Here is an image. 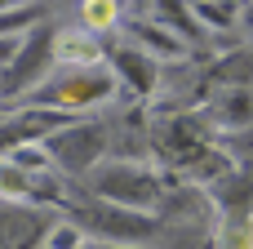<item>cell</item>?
<instances>
[{"label": "cell", "instance_id": "9", "mask_svg": "<svg viewBox=\"0 0 253 249\" xmlns=\"http://www.w3.org/2000/svg\"><path fill=\"white\" fill-rule=\"evenodd\" d=\"M200 80H205V89L213 85L218 94L222 89H253V45L218 53L209 67H200Z\"/></svg>", "mask_w": 253, "mask_h": 249}, {"label": "cell", "instance_id": "6", "mask_svg": "<svg viewBox=\"0 0 253 249\" xmlns=\"http://www.w3.org/2000/svg\"><path fill=\"white\" fill-rule=\"evenodd\" d=\"M107 67L116 71L120 89H129L138 102L156 98V94H160V85H165V62H156V58H151V53H142L138 45H111Z\"/></svg>", "mask_w": 253, "mask_h": 249}, {"label": "cell", "instance_id": "15", "mask_svg": "<svg viewBox=\"0 0 253 249\" xmlns=\"http://www.w3.org/2000/svg\"><path fill=\"white\" fill-rule=\"evenodd\" d=\"M84 245H89V232H84L76 218L58 214V218L49 223V232H44V245H40V249H84Z\"/></svg>", "mask_w": 253, "mask_h": 249}, {"label": "cell", "instance_id": "3", "mask_svg": "<svg viewBox=\"0 0 253 249\" xmlns=\"http://www.w3.org/2000/svg\"><path fill=\"white\" fill-rule=\"evenodd\" d=\"M67 218H76L89 241L98 245H138L151 249L160 236V218L156 214H138V209H120V205H107V200H93L89 192H76V205L67 209Z\"/></svg>", "mask_w": 253, "mask_h": 249}, {"label": "cell", "instance_id": "13", "mask_svg": "<svg viewBox=\"0 0 253 249\" xmlns=\"http://www.w3.org/2000/svg\"><path fill=\"white\" fill-rule=\"evenodd\" d=\"M191 9H196L200 27H205V31H218V36H227V31H236V27L245 22V9L231 4V0H200V4H191Z\"/></svg>", "mask_w": 253, "mask_h": 249}, {"label": "cell", "instance_id": "4", "mask_svg": "<svg viewBox=\"0 0 253 249\" xmlns=\"http://www.w3.org/2000/svg\"><path fill=\"white\" fill-rule=\"evenodd\" d=\"M44 151L53 156V169L67 178H89L102 160H111V125L107 120H71L58 134L44 138Z\"/></svg>", "mask_w": 253, "mask_h": 249}, {"label": "cell", "instance_id": "14", "mask_svg": "<svg viewBox=\"0 0 253 249\" xmlns=\"http://www.w3.org/2000/svg\"><path fill=\"white\" fill-rule=\"evenodd\" d=\"M76 22L84 31H93V36H107V31L125 27V4H116V0H89V4H80Z\"/></svg>", "mask_w": 253, "mask_h": 249}, {"label": "cell", "instance_id": "11", "mask_svg": "<svg viewBox=\"0 0 253 249\" xmlns=\"http://www.w3.org/2000/svg\"><path fill=\"white\" fill-rule=\"evenodd\" d=\"M151 18L160 22V27H169L178 40H187V45H196L200 36H205V27H200V18H196V9L191 4H182V0H165V4H151Z\"/></svg>", "mask_w": 253, "mask_h": 249}, {"label": "cell", "instance_id": "10", "mask_svg": "<svg viewBox=\"0 0 253 249\" xmlns=\"http://www.w3.org/2000/svg\"><path fill=\"white\" fill-rule=\"evenodd\" d=\"M213 111V125H227V129H253V89H222L213 94L209 102Z\"/></svg>", "mask_w": 253, "mask_h": 249}, {"label": "cell", "instance_id": "5", "mask_svg": "<svg viewBox=\"0 0 253 249\" xmlns=\"http://www.w3.org/2000/svg\"><path fill=\"white\" fill-rule=\"evenodd\" d=\"M53 45H58V27L53 22H40L36 31H27V45H22L18 62L9 71H0V102H27L58 71Z\"/></svg>", "mask_w": 253, "mask_h": 249}, {"label": "cell", "instance_id": "7", "mask_svg": "<svg viewBox=\"0 0 253 249\" xmlns=\"http://www.w3.org/2000/svg\"><path fill=\"white\" fill-rule=\"evenodd\" d=\"M125 31H129V40H133L142 53H151L156 62H182V58L191 53L187 40H178L169 27H160V22L151 18V4H147V13H138V18L125 13Z\"/></svg>", "mask_w": 253, "mask_h": 249}, {"label": "cell", "instance_id": "1", "mask_svg": "<svg viewBox=\"0 0 253 249\" xmlns=\"http://www.w3.org/2000/svg\"><path fill=\"white\" fill-rule=\"evenodd\" d=\"M182 174H156L147 165H133V160H102L89 178H84V192L93 200H107V205H120V209H138V214H160L169 187H178Z\"/></svg>", "mask_w": 253, "mask_h": 249}, {"label": "cell", "instance_id": "2", "mask_svg": "<svg viewBox=\"0 0 253 249\" xmlns=\"http://www.w3.org/2000/svg\"><path fill=\"white\" fill-rule=\"evenodd\" d=\"M120 94V80L111 67H58L22 107H40V111H62V116H80L93 107H107Z\"/></svg>", "mask_w": 253, "mask_h": 249}, {"label": "cell", "instance_id": "17", "mask_svg": "<svg viewBox=\"0 0 253 249\" xmlns=\"http://www.w3.org/2000/svg\"><path fill=\"white\" fill-rule=\"evenodd\" d=\"M102 249H138V245H102Z\"/></svg>", "mask_w": 253, "mask_h": 249}, {"label": "cell", "instance_id": "16", "mask_svg": "<svg viewBox=\"0 0 253 249\" xmlns=\"http://www.w3.org/2000/svg\"><path fill=\"white\" fill-rule=\"evenodd\" d=\"M240 27H249V31H253V4L245 9V22H240Z\"/></svg>", "mask_w": 253, "mask_h": 249}, {"label": "cell", "instance_id": "12", "mask_svg": "<svg viewBox=\"0 0 253 249\" xmlns=\"http://www.w3.org/2000/svg\"><path fill=\"white\" fill-rule=\"evenodd\" d=\"M31 196H36V178L13 156H0V200L4 205H31Z\"/></svg>", "mask_w": 253, "mask_h": 249}, {"label": "cell", "instance_id": "18", "mask_svg": "<svg viewBox=\"0 0 253 249\" xmlns=\"http://www.w3.org/2000/svg\"><path fill=\"white\" fill-rule=\"evenodd\" d=\"M0 120H4V111H0Z\"/></svg>", "mask_w": 253, "mask_h": 249}, {"label": "cell", "instance_id": "8", "mask_svg": "<svg viewBox=\"0 0 253 249\" xmlns=\"http://www.w3.org/2000/svg\"><path fill=\"white\" fill-rule=\"evenodd\" d=\"M107 53H111V49L102 45V36L84 31L80 22L58 27V45H53L58 67H107Z\"/></svg>", "mask_w": 253, "mask_h": 249}]
</instances>
